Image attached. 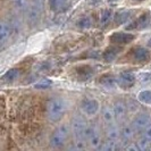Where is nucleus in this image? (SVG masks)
Listing matches in <instances>:
<instances>
[{
  "instance_id": "nucleus-29",
  "label": "nucleus",
  "mask_w": 151,
  "mask_h": 151,
  "mask_svg": "<svg viewBox=\"0 0 151 151\" xmlns=\"http://www.w3.org/2000/svg\"><path fill=\"white\" fill-rule=\"evenodd\" d=\"M91 24H92V21H91L90 17H83L80 22L77 23V25L81 26V27H90Z\"/></svg>"
},
{
  "instance_id": "nucleus-24",
  "label": "nucleus",
  "mask_w": 151,
  "mask_h": 151,
  "mask_svg": "<svg viewBox=\"0 0 151 151\" xmlns=\"http://www.w3.org/2000/svg\"><path fill=\"white\" fill-rule=\"evenodd\" d=\"M18 76H19V70L17 68H12L1 76V80L5 81V82H13Z\"/></svg>"
},
{
  "instance_id": "nucleus-22",
  "label": "nucleus",
  "mask_w": 151,
  "mask_h": 151,
  "mask_svg": "<svg viewBox=\"0 0 151 151\" xmlns=\"http://www.w3.org/2000/svg\"><path fill=\"white\" fill-rule=\"evenodd\" d=\"M99 149L102 151H115L119 149V141H114V140H108L107 142H101Z\"/></svg>"
},
{
  "instance_id": "nucleus-30",
  "label": "nucleus",
  "mask_w": 151,
  "mask_h": 151,
  "mask_svg": "<svg viewBox=\"0 0 151 151\" xmlns=\"http://www.w3.org/2000/svg\"><path fill=\"white\" fill-rule=\"evenodd\" d=\"M31 4L40 8L41 10H43V5H45V0H31Z\"/></svg>"
},
{
  "instance_id": "nucleus-5",
  "label": "nucleus",
  "mask_w": 151,
  "mask_h": 151,
  "mask_svg": "<svg viewBox=\"0 0 151 151\" xmlns=\"http://www.w3.org/2000/svg\"><path fill=\"white\" fill-rule=\"evenodd\" d=\"M81 110L86 116H96L100 111V102L97 99L85 98L81 101Z\"/></svg>"
},
{
  "instance_id": "nucleus-26",
  "label": "nucleus",
  "mask_w": 151,
  "mask_h": 151,
  "mask_svg": "<svg viewBox=\"0 0 151 151\" xmlns=\"http://www.w3.org/2000/svg\"><path fill=\"white\" fill-rule=\"evenodd\" d=\"M13 5L17 12L19 13H25L26 9L29 8V0H13Z\"/></svg>"
},
{
  "instance_id": "nucleus-16",
  "label": "nucleus",
  "mask_w": 151,
  "mask_h": 151,
  "mask_svg": "<svg viewBox=\"0 0 151 151\" xmlns=\"http://www.w3.org/2000/svg\"><path fill=\"white\" fill-rule=\"evenodd\" d=\"M106 135L108 137V140H114V141H119L121 140L119 127L116 125V123L106 126Z\"/></svg>"
},
{
  "instance_id": "nucleus-1",
  "label": "nucleus",
  "mask_w": 151,
  "mask_h": 151,
  "mask_svg": "<svg viewBox=\"0 0 151 151\" xmlns=\"http://www.w3.org/2000/svg\"><path fill=\"white\" fill-rule=\"evenodd\" d=\"M66 110H67V102L65 99L60 97L51 99L47 105L48 119L52 123H57L64 117Z\"/></svg>"
},
{
  "instance_id": "nucleus-6",
  "label": "nucleus",
  "mask_w": 151,
  "mask_h": 151,
  "mask_svg": "<svg viewBox=\"0 0 151 151\" xmlns=\"http://www.w3.org/2000/svg\"><path fill=\"white\" fill-rule=\"evenodd\" d=\"M135 132H144L151 125V116L149 114H140L131 123Z\"/></svg>"
},
{
  "instance_id": "nucleus-3",
  "label": "nucleus",
  "mask_w": 151,
  "mask_h": 151,
  "mask_svg": "<svg viewBox=\"0 0 151 151\" xmlns=\"http://www.w3.org/2000/svg\"><path fill=\"white\" fill-rule=\"evenodd\" d=\"M69 126L67 124H61L60 126H58L55 129L53 134L50 137V145L57 149V148H61L64 144L66 143L67 137L69 135Z\"/></svg>"
},
{
  "instance_id": "nucleus-25",
  "label": "nucleus",
  "mask_w": 151,
  "mask_h": 151,
  "mask_svg": "<svg viewBox=\"0 0 151 151\" xmlns=\"http://www.w3.org/2000/svg\"><path fill=\"white\" fill-rule=\"evenodd\" d=\"M137 100L143 104V105H149L151 106V90H143L139 92L137 94Z\"/></svg>"
},
{
  "instance_id": "nucleus-9",
  "label": "nucleus",
  "mask_w": 151,
  "mask_h": 151,
  "mask_svg": "<svg viewBox=\"0 0 151 151\" xmlns=\"http://www.w3.org/2000/svg\"><path fill=\"white\" fill-rule=\"evenodd\" d=\"M135 81L136 78L134 74L129 72H125V73H122L117 77V85L121 86L122 89H131L135 84Z\"/></svg>"
},
{
  "instance_id": "nucleus-21",
  "label": "nucleus",
  "mask_w": 151,
  "mask_h": 151,
  "mask_svg": "<svg viewBox=\"0 0 151 151\" xmlns=\"http://www.w3.org/2000/svg\"><path fill=\"white\" fill-rule=\"evenodd\" d=\"M113 17L114 14L110 9H104L101 12V15H100V25H101V27H106L107 25L111 22Z\"/></svg>"
},
{
  "instance_id": "nucleus-31",
  "label": "nucleus",
  "mask_w": 151,
  "mask_h": 151,
  "mask_svg": "<svg viewBox=\"0 0 151 151\" xmlns=\"http://www.w3.org/2000/svg\"><path fill=\"white\" fill-rule=\"evenodd\" d=\"M144 137H145L148 141H150L151 142V125L144 131Z\"/></svg>"
},
{
  "instance_id": "nucleus-14",
  "label": "nucleus",
  "mask_w": 151,
  "mask_h": 151,
  "mask_svg": "<svg viewBox=\"0 0 151 151\" xmlns=\"http://www.w3.org/2000/svg\"><path fill=\"white\" fill-rule=\"evenodd\" d=\"M99 84L107 90H113L117 86V77H115L111 74L102 75L99 80Z\"/></svg>"
},
{
  "instance_id": "nucleus-7",
  "label": "nucleus",
  "mask_w": 151,
  "mask_h": 151,
  "mask_svg": "<svg viewBox=\"0 0 151 151\" xmlns=\"http://www.w3.org/2000/svg\"><path fill=\"white\" fill-rule=\"evenodd\" d=\"M135 39L134 34L131 33H124V32H116L110 35V42H113L115 45H129L133 40Z\"/></svg>"
},
{
  "instance_id": "nucleus-10",
  "label": "nucleus",
  "mask_w": 151,
  "mask_h": 151,
  "mask_svg": "<svg viewBox=\"0 0 151 151\" xmlns=\"http://www.w3.org/2000/svg\"><path fill=\"white\" fill-rule=\"evenodd\" d=\"M113 111L114 116H115V119H116V123H122V122H124L125 117H126L127 106L123 101H116L113 107Z\"/></svg>"
},
{
  "instance_id": "nucleus-17",
  "label": "nucleus",
  "mask_w": 151,
  "mask_h": 151,
  "mask_svg": "<svg viewBox=\"0 0 151 151\" xmlns=\"http://www.w3.org/2000/svg\"><path fill=\"white\" fill-rule=\"evenodd\" d=\"M132 56H133V58H134L136 61H145L150 58V52H149L148 49H145V48L137 47V48H135V49L133 50Z\"/></svg>"
},
{
  "instance_id": "nucleus-32",
  "label": "nucleus",
  "mask_w": 151,
  "mask_h": 151,
  "mask_svg": "<svg viewBox=\"0 0 151 151\" xmlns=\"http://www.w3.org/2000/svg\"><path fill=\"white\" fill-rule=\"evenodd\" d=\"M126 150H133V151H137L139 150V148H137V145H136V143H132L129 144V147H126Z\"/></svg>"
},
{
  "instance_id": "nucleus-23",
  "label": "nucleus",
  "mask_w": 151,
  "mask_h": 151,
  "mask_svg": "<svg viewBox=\"0 0 151 151\" xmlns=\"http://www.w3.org/2000/svg\"><path fill=\"white\" fill-rule=\"evenodd\" d=\"M93 75V69L90 66H81L77 68V76L81 80H89Z\"/></svg>"
},
{
  "instance_id": "nucleus-2",
  "label": "nucleus",
  "mask_w": 151,
  "mask_h": 151,
  "mask_svg": "<svg viewBox=\"0 0 151 151\" xmlns=\"http://www.w3.org/2000/svg\"><path fill=\"white\" fill-rule=\"evenodd\" d=\"M88 127V123L83 116L75 115L70 123V131L74 136V142H83L85 143V131Z\"/></svg>"
},
{
  "instance_id": "nucleus-33",
  "label": "nucleus",
  "mask_w": 151,
  "mask_h": 151,
  "mask_svg": "<svg viewBox=\"0 0 151 151\" xmlns=\"http://www.w3.org/2000/svg\"><path fill=\"white\" fill-rule=\"evenodd\" d=\"M148 45H149V47L151 48V38L149 39V41H148Z\"/></svg>"
},
{
  "instance_id": "nucleus-28",
  "label": "nucleus",
  "mask_w": 151,
  "mask_h": 151,
  "mask_svg": "<svg viewBox=\"0 0 151 151\" xmlns=\"http://www.w3.org/2000/svg\"><path fill=\"white\" fill-rule=\"evenodd\" d=\"M52 85V81L48 80V78H42L41 81H39L38 83L34 85L35 89H48Z\"/></svg>"
},
{
  "instance_id": "nucleus-20",
  "label": "nucleus",
  "mask_w": 151,
  "mask_h": 151,
  "mask_svg": "<svg viewBox=\"0 0 151 151\" xmlns=\"http://www.w3.org/2000/svg\"><path fill=\"white\" fill-rule=\"evenodd\" d=\"M131 14L132 13L129 10H123V12L117 13L114 17V19H115L117 25H122V24H125V23L129 22V18H131Z\"/></svg>"
},
{
  "instance_id": "nucleus-8",
  "label": "nucleus",
  "mask_w": 151,
  "mask_h": 151,
  "mask_svg": "<svg viewBox=\"0 0 151 151\" xmlns=\"http://www.w3.org/2000/svg\"><path fill=\"white\" fill-rule=\"evenodd\" d=\"M151 24V18L149 14H143L140 17H137L135 21L131 23V25L126 26L127 30H144L149 27Z\"/></svg>"
},
{
  "instance_id": "nucleus-35",
  "label": "nucleus",
  "mask_w": 151,
  "mask_h": 151,
  "mask_svg": "<svg viewBox=\"0 0 151 151\" xmlns=\"http://www.w3.org/2000/svg\"><path fill=\"white\" fill-rule=\"evenodd\" d=\"M135 1H141V0H135Z\"/></svg>"
},
{
  "instance_id": "nucleus-18",
  "label": "nucleus",
  "mask_w": 151,
  "mask_h": 151,
  "mask_svg": "<svg viewBox=\"0 0 151 151\" xmlns=\"http://www.w3.org/2000/svg\"><path fill=\"white\" fill-rule=\"evenodd\" d=\"M119 132H121V139L123 141H131L134 136V133H135V131L132 127L131 124L123 125L119 129Z\"/></svg>"
},
{
  "instance_id": "nucleus-13",
  "label": "nucleus",
  "mask_w": 151,
  "mask_h": 151,
  "mask_svg": "<svg viewBox=\"0 0 151 151\" xmlns=\"http://www.w3.org/2000/svg\"><path fill=\"white\" fill-rule=\"evenodd\" d=\"M49 8L50 10H52L53 13H64L69 6L68 0H48Z\"/></svg>"
},
{
  "instance_id": "nucleus-11",
  "label": "nucleus",
  "mask_w": 151,
  "mask_h": 151,
  "mask_svg": "<svg viewBox=\"0 0 151 151\" xmlns=\"http://www.w3.org/2000/svg\"><path fill=\"white\" fill-rule=\"evenodd\" d=\"M41 9L38 8L37 6H34V5H32L30 4L29 5V8L26 9V16H27V21L30 22V24L32 25H35V24H38L39 21H40V18H41Z\"/></svg>"
},
{
  "instance_id": "nucleus-34",
  "label": "nucleus",
  "mask_w": 151,
  "mask_h": 151,
  "mask_svg": "<svg viewBox=\"0 0 151 151\" xmlns=\"http://www.w3.org/2000/svg\"><path fill=\"white\" fill-rule=\"evenodd\" d=\"M109 1H111V2H116V1H119V0H109Z\"/></svg>"
},
{
  "instance_id": "nucleus-27",
  "label": "nucleus",
  "mask_w": 151,
  "mask_h": 151,
  "mask_svg": "<svg viewBox=\"0 0 151 151\" xmlns=\"http://www.w3.org/2000/svg\"><path fill=\"white\" fill-rule=\"evenodd\" d=\"M136 145H137V148H139V150H149L151 147V142L150 141H148L145 137H142V139H140L137 142H136Z\"/></svg>"
},
{
  "instance_id": "nucleus-19",
  "label": "nucleus",
  "mask_w": 151,
  "mask_h": 151,
  "mask_svg": "<svg viewBox=\"0 0 151 151\" xmlns=\"http://www.w3.org/2000/svg\"><path fill=\"white\" fill-rule=\"evenodd\" d=\"M119 52H121V48L119 47H109L104 52V59L108 61V63H111V61H114L117 58Z\"/></svg>"
},
{
  "instance_id": "nucleus-12",
  "label": "nucleus",
  "mask_w": 151,
  "mask_h": 151,
  "mask_svg": "<svg viewBox=\"0 0 151 151\" xmlns=\"http://www.w3.org/2000/svg\"><path fill=\"white\" fill-rule=\"evenodd\" d=\"M12 26L6 21H0V47L7 43L12 35Z\"/></svg>"
},
{
  "instance_id": "nucleus-15",
  "label": "nucleus",
  "mask_w": 151,
  "mask_h": 151,
  "mask_svg": "<svg viewBox=\"0 0 151 151\" xmlns=\"http://www.w3.org/2000/svg\"><path fill=\"white\" fill-rule=\"evenodd\" d=\"M101 117H102V122H104V124L106 126L116 123L115 116H114L113 107H109V106L104 107L102 110H101Z\"/></svg>"
},
{
  "instance_id": "nucleus-4",
  "label": "nucleus",
  "mask_w": 151,
  "mask_h": 151,
  "mask_svg": "<svg viewBox=\"0 0 151 151\" xmlns=\"http://www.w3.org/2000/svg\"><path fill=\"white\" fill-rule=\"evenodd\" d=\"M85 140L92 149H99L101 144V134L98 126L96 125H88L85 131Z\"/></svg>"
}]
</instances>
